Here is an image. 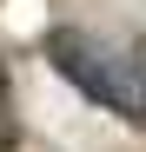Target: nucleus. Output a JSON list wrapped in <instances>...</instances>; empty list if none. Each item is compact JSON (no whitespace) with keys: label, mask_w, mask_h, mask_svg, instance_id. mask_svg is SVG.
Masks as SVG:
<instances>
[{"label":"nucleus","mask_w":146,"mask_h":152,"mask_svg":"<svg viewBox=\"0 0 146 152\" xmlns=\"http://www.w3.org/2000/svg\"><path fill=\"white\" fill-rule=\"evenodd\" d=\"M46 60L60 66V80H73L86 99H100L106 113H133V119H146V86H139L113 53H100L93 40H80V33L60 27V33H46Z\"/></svg>","instance_id":"f257e3e1"},{"label":"nucleus","mask_w":146,"mask_h":152,"mask_svg":"<svg viewBox=\"0 0 146 152\" xmlns=\"http://www.w3.org/2000/svg\"><path fill=\"white\" fill-rule=\"evenodd\" d=\"M0 93H7V73H0Z\"/></svg>","instance_id":"f03ea898"}]
</instances>
